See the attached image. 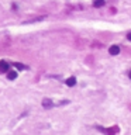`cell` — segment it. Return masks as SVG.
Returning a JSON list of instances; mask_svg holds the SVG:
<instances>
[{"instance_id":"obj_6","label":"cell","mask_w":131,"mask_h":135,"mask_svg":"<svg viewBox=\"0 0 131 135\" xmlns=\"http://www.w3.org/2000/svg\"><path fill=\"white\" fill-rule=\"evenodd\" d=\"M6 75H7V79H8V80H14V79H17V72H16V70H8Z\"/></svg>"},{"instance_id":"obj_11","label":"cell","mask_w":131,"mask_h":135,"mask_svg":"<svg viewBox=\"0 0 131 135\" xmlns=\"http://www.w3.org/2000/svg\"><path fill=\"white\" fill-rule=\"evenodd\" d=\"M128 78H130V79H131V70H130V72H128Z\"/></svg>"},{"instance_id":"obj_4","label":"cell","mask_w":131,"mask_h":135,"mask_svg":"<svg viewBox=\"0 0 131 135\" xmlns=\"http://www.w3.org/2000/svg\"><path fill=\"white\" fill-rule=\"evenodd\" d=\"M109 52H110V55H113V56L118 55L120 54V45H111L109 48Z\"/></svg>"},{"instance_id":"obj_1","label":"cell","mask_w":131,"mask_h":135,"mask_svg":"<svg viewBox=\"0 0 131 135\" xmlns=\"http://www.w3.org/2000/svg\"><path fill=\"white\" fill-rule=\"evenodd\" d=\"M99 131H101V132H104L106 135H116L118 132V128L117 127H113V128H103V127H96Z\"/></svg>"},{"instance_id":"obj_2","label":"cell","mask_w":131,"mask_h":135,"mask_svg":"<svg viewBox=\"0 0 131 135\" xmlns=\"http://www.w3.org/2000/svg\"><path fill=\"white\" fill-rule=\"evenodd\" d=\"M41 104H42V107H44L45 110H49V108H52V107H55V105H57L51 99H44V100L41 101Z\"/></svg>"},{"instance_id":"obj_8","label":"cell","mask_w":131,"mask_h":135,"mask_svg":"<svg viewBox=\"0 0 131 135\" xmlns=\"http://www.w3.org/2000/svg\"><path fill=\"white\" fill-rule=\"evenodd\" d=\"M13 66H16L18 70H24V69H27V66H25V65H21V63H17V62L13 63Z\"/></svg>"},{"instance_id":"obj_7","label":"cell","mask_w":131,"mask_h":135,"mask_svg":"<svg viewBox=\"0 0 131 135\" xmlns=\"http://www.w3.org/2000/svg\"><path fill=\"white\" fill-rule=\"evenodd\" d=\"M106 4L104 0H93V7H96V8H100V7H103Z\"/></svg>"},{"instance_id":"obj_10","label":"cell","mask_w":131,"mask_h":135,"mask_svg":"<svg viewBox=\"0 0 131 135\" xmlns=\"http://www.w3.org/2000/svg\"><path fill=\"white\" fill-rule=\"evenodd\" d=\"M11 7H13V10H17V4H16V3H13Z\"/></svg>"},{"instance_id":"obj_9","label":"cell","mask_w":131,"mask_h":135,"mask_svg":"<svg viewBox=\"0 0 131 135\" xmlns=\"http://www.w3.org/2000/svg\"><path fill=\"white\" fill-rule=\"evenodd\" d=\"M127 40H128V41H131V32H128V34H127Z\"/></svg>"},{"instance_id":"obj_5","label":"cell","mask_w":131,"mask_h":135,"mask_svg":"<svg viewBox=\"0 0 131 135\" xmlns=\"http://www.w3.org/2000/svg\"><path fill=\"white\" fill-rule=\"evenodd\" d=\"M65 84L68 87H73L75 84H76V78L75 76H71V78H68L66 80H65Z\"/></svg>"},{"instance_id":"obj_3","label":"cell","mask_w":131,"mask_h":135,"mask_svg":"<svg viewBox=\"0 0 131 135\" xmlns=\"http://www.w3.org/2000/svg\"><path fill=\"white\" fill-rule=\"evenodd\" d=\"M10 70V63L7 61H0V73H7Z\"/></svg>"}]
</instances>
